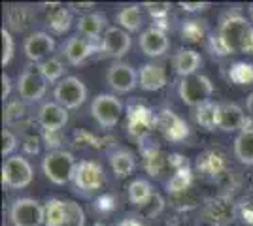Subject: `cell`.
I'll list each match as a JSON object with an SVG mask.
<instances>
[{
    "label": "cell",
    "instance_id": "obj_1",
    "mask_svg": "<svg viewBox=\"0 0 253 226\" xmlns=\"http://www.w3.org/2000/svg\"><path fill=\"white\" fill-rule=\"evenodd\" d=\"M213 55H253V25L242 13L232 11L221 19L217 34L210 36Z\"/></svg>",
    "mask_w": 253,
    "mask_h": 226
},
{
    "label": "cell",
    "instance_id": "obj_2",
    "mask_svg": "<svg viewBox=\"0 0 253 226\" xmlns=\"http://www.w3.org/2000/svg\"><path fill=\"white\" fill-rule=\"evenodd\" d=\"M76 159L72 153L63 149L47 151V155L42 161L43 175L51 181L53 185H66L74 179L76 173Z\"/></svg>",
    "mask_w": 253,
    "mask_h": 226
},
{
    "label": "cell",
    "instance_id": "obj_3",
    "mask_svg": "<svg viewBox=\"0 0 253 226\" xmlns=\"http://www.w3.org/2000/svg\"><path fill=\"white\" fill-rule=\"evenodd\" d=\"M178 93L185 106L201 108L204 104L211 102L210 98L213 95V83L210 81V77H206L202 74H195L189 75V77H183L179 81Z\"/></svg>",
    "mask_w": 253,
    "mask_h": 226
},
{
    "label": "cell",
    "instance_id": "obj_4",
    "mask_svg": "<svg viewBox=\"0 0 253 226\" xmlns=\"http://www.w3.org/2000/svg\"><path fill=\"white\" fill-rule=\"evenodd\" d=\"M32 179H34V170L25 157L13 155L10 159H6L4 166H2V185L4 187H8L10 191H21L32 183Z\"/></svg>",
    "mask_w": 253,
    "mask_h": 226
},
{
    "label": "cell",
    "instance_id": "obj_5",
    "mask_svg": "<svg viewBox=\"0 0 253 226\" xmlns=\"http://www.w3.org/2000/svg\"><path fill=\"white\" fill-rule=\"evenodd\" d=\"M125 106L114 95H98L91 104V115L102 129H114L123 117Z\"/></svg>",
    "mask_w": 253,
    "mask_h": 226
},
{
    "label": "cell",
    "instance_id": "obj_6",
    "mask_svg": "<svg viewBox=\"0 0 253 226\" xmlns=\"http://www.w3.org/2000/svg\"><path fill=\"white\" fill-rule=\"evenodd\" d=\"M13 226H42L45 225V207L34 198H17L10 209Z\"/></svg>",
    "mask_w": 253,
    "mask_h": 226
},
{
    "label": "cell",
    "instance_id": "obj_7",
    "mask_svg": "<svg viewBox=\"0 0 253 226\" xmlns=\"http://www.w3.org/2000/svg\"><path fill=\"white\" fill-rule=\"evenodd\" d=\"M55 102L61 104L64 109H78L87 100V87L76 75H68L61 79L53 91Z\"/></svg>",
    "mask_w": 253,
    "mask_h": 226
},
{
    "label": "cell",
    "instance_id": "obj_8",
    "mask_svg": "<svg viewBox=\"0 0 253 226\" xmlns=\"http://www.w3.org/2000/svg\"><path fill=\"white\" fill-rule=\"evenodd\" d=\"M74 185L80 193L93 194L98 193L106 183V173L102 166L95 161H82L76 166L74 173Z\"/></svg>",
    "mask_w": 253,
    "mask_h": 226
},
{
    "label": "cell",
    "instance_id": "obj_9",
    "mask_svg": "<svg viewBox=\"0 0 253 226\" xmlns=\"http://www.w3.org/2000/svg\"><path fill=\"white\" fill-rule=\"evenodd\" d=\"M17 91L23 102H38L47 93V81L38 68H27L17 79Z\"/></svg>",
    "mask_w": 253,
    "mask_h": 226
},
{
    "label": "cell",
    "instance_id": "obj_10",
    "mask_svg": "<svg viewBox=\"0 0 253 226\" xmlns=\"http://www.w3.org/2000/svg\"><path fill=\"white\" fill-rule=\"evenodd\" d=\"M138 75L140 74L130 65L116 63V65L110 66L106 81H108V85L112 87L116 93H130V91L136 89V85H140Z\"/></svg>",
    "mask_w": 253,
    "mask_h": 226
},
{
    "label": "cell",
    "instance_id": "obj_11",
    "mask_svg": "<svg viewBox=\"0 0 253 226\" xmlns=\"http://www.w3.org/2000/svg\"><path fill=\"white\" fill-rule=\"evenodd\" d=\"M63 49L66 55V61L72 66H80L84 65L96 49H100V45H96L95 38H85V36L78 34V36L68 38V42L64 43Z\"/></svg>",
    "mask_w": 253,
    "mask_h": 226
},
{
    "label": "cell",
    "instance_id": "obj_12",
    "mask_svg": "<svg viewBox=\"0 0 253 226\" xmlns=\"http://www.w3.org/2000/svg\"><path fill=\"white\" fill-rule=\"evenodd\" d=\"M130 49V36L121 27H108L100 38V51L108 57L119 59Z\"/></svg>",
    "mask_w": 253,
    "mask_h": 226
},
{
    "label": "cell",
    "instance_id": "obj_13",
    "mask_svg": "<svg viewBox=\"0 0 253 226\" xmlns=\"http://www.w3.org/2000/svg\"><path fill=\"white\" fill-rule=\"evenodd\" d=\"M204 219L213 226H229L231 223H234V219L238 215L236 207L225 200V198H215V200H210L204 211H202Z\"/></svg>",
    "mask_w": 253,
    "mask_h": 226
},
{
    "label": "cell",
    "instance_id": "obj_14",
    "mask_svg": "<svg viewBox=\"0 0 253 226\" xmlns=\"http://www.w3.org/2000/svg\"><path fill=\"white\" fill-rule=\"evenodd\" d=\"M157 127L165 134V138L170 141H181L189 136V127L181 117H178L174 111L163 109L157 115Z\"/></svg>",
    "mask_w": 253,
    "mask_h": 226
},
{
    "label": "cell",
    "instance_id": "obj_15",
    "mask_svg": "<svg viewBox=\"0 0 253 226\" xmlns=\"http://www.w3.org/2000/svg\"><path fill=\"white\" fill-rule=\"evenodd\" d=\"M169 36H167L163 27H151L148 31H144L142 36H140V49L148 57H153V59L163 57L169 51Z\"/></svg>",
    "mask_w": 253,
    "mask_h": 226
},
{
    "label": "cell",
    "instance_id": "obj_16",
    "mask_svg": "<svg viewBox=\"0 0 253 226\" xmlns=\"http://www.w3.org/2000/svg\"><path fill=\"white\" fill-rule=\"evenodd\" d=\"M25 55L27 59L32 63H43L45 57H49V53H53L55 49V38L49 36L47 32H32L27 40H25Z\"/></svg>",
    "mask_w": 253,
    "mask_h": 226
},
{
    "label": "cell",
    "instance_id": "obj_17",
    "mask_svg": "<svg viewBox=\"0 0 253 226\" xmlns=\"http://www.w3.org/2000/svg\"><path fill=\"white\" fill-rule=\"evenodd\" d=\"M128 132L132 136H136L138 140H144L149 134V130L153 125H157V117L151 113V109L146 106H132L128 108Z\"/></svg>",
    "mask_w": 253,
    "mask_h": 226
},
{
    "label": "cell",
    "instance_id": "obj_18",
    "mask_svg": "<svg viewBox=\"0 0 253 226\" xmlns=\"http://www.w3.org/2000/svg\"><path fill=\"white\" fill-rule=\"evenodd\" d=\"M38 123L43 130H61L68 123V109L57 102H45L38 109Z\"/></svg>",
    "mask_w": 253,
    "mask_h": 226
},
{
    "label": "cell",
    "instance_id": "obj_19",
    "mask_svg": "<svg viewBox=\"0 0 253 226\" xmlns=\"http://www.w3.org/2000/svg\"><path fill=\"white\" fill-rule=\"evenodd\" d=\"M246 125H248V119H246L244 109L238 104L227 102V104L219 106V127H217L219 130H223V132L240 130L242 132L246 129Z\"/></svg>",
    "mask_w": 253,
    "mask_h": 226
},
{
    "label": "cell",
    "instance_id": "obj_20",
    "mask_svg": "<svg viewBox=\"0 0 253 226\" xmlns=\"http://www.w3.org/2000/svg\"><path fill=\"white\" fill-rule=\"evenodd\" d=\"M106 15L104 13H100V11H91V13H84L78 23H76V27H78V32L85 36V38H102L100 34L106 32Z\"/></svg>",
    "mask_w": 253,
    "mask_h": 226
},
{
    "label": "cell",
    "instance_id": "obj_21",
    "mask_svg": "<svg viewBox=\"0 0 253 226\" xmlns=\"http://www.w3.org/2000/svg\"><path fill=\"white\" fill-rule=\"evenodd\" d=\"M140 89L144 91H159L167 85V72L161 65H155V63H148L140 68Z\"/></svg>",
    "mask_w": 253,
    "mask_h": 226
},
{
    "label": "cell",
    "instance_id": "obj_22",
    "mask_svg": "<svg viewBox=\"0 0 253 226\" xmlns=\"http://www.w3.org/2000/svg\"><path fill=\"white\" fill-rule=\"evenodd\" d=\"M172 65H174V70L178 75L189 77V75L197 74V70L201 68L202 57L193 49H179L172 59Z\"/></svg>",
    "mask_w": 253,
    "mask_h": 226
},
{
    "label": "cell",
    "instance_id": "obj_23",
    "mask_svg": "<svg viewBox=\"0 0 253 226\" xmlns=\"http://www.w3.org/2000/svg\"><path fill=\"white\" fill-rule=\"evenodd\" d=\"M45 21L55 34H64L72 27V13L68 8H64L61 4H51V10L47 13Z\"/></svg>",
    "mask_w": 253,
    "mask_h": 226
},
{
    "label": "cell",
    "instance_id": "obj_24",
    "mask_svg": "<svg viewBox=\"0 0 253 226\" xmlns=\"http://www.w3.org/2000/svg\"><path fill=\"white\" fill-rule=\"evenodd\" d=\"M110 166L117 177H126L134 172L136 168V159L130 151L126 149H117L110 155Z\"/></svg>",
    "mask_w": 253,
    "mask_h": 226
},
{
    "label": "cell",
    "instance_id": "obj_25",
    "mask_svg": "<svg viewBox=\"0 0 253 226\" xmlns=\"http://www.w3.org/2000/svg\"><path fill=\"white\" fill-rule=\"evenodd\" d=\"M234 155L242 164L253 166V129H244L236 136V140H234Z\"/></svg>",
    "mask_w": 253,
    "mask_h": 226
},
{
    "label": "cell",
    "instance_id": "obj_26",
    "mask_svg": "<svg viewBox=\"0 0 253 226\" xmlns=\"http://www.w3.org/2000/svg\"><path fill=\"white\" fill-rule=\"evenodd\" d=\"M116 21L119 23V27L126 31V32H136L142 27V11H140V6L136 4H130L116 15Z\"/></svg>",
    "mask_w": 253,
    "mask_h": 226
},
{
    "label": "cell",
    "instance_id": "obj_27",
    "mask_svg": "<svg viewBox=\"0 0 253 226\" xmlns=\"http://www.w3.org/2000/svg\"><path fill=\"white\" fill-rule=\"evenodd\" d=\"M197 166L206 175H219L225 170V161H223V155H219L217 151H206L199 157Z\"/></svg>",
    "mask_w": 253,
    "mask_h": 226
},
{
    "label": "cell",
    "instance_id": "obj_28",
    "mask_svg": "<svg viewBox=\"0 0 253 226\" xmlns=\"http://www.w3.org/2000/svg\"><path fill=\"white\" fill-rule=\"evenodd\" d=\"M219 106L221 104H213V102H208L201 108H197V113H195V119L197 123L208 130H215L219 127Z\"/></svg>",
    "mask_w": 253,
    "mask_h": 226
},
{
    "label": "cell",
    "instance_id": "obj_29",
    "mask_svg": "<svg viewBox=\"0 0 253 226\" xmlns=\"http://www.w3.org/2000/svg\"><path fill=\"white\" fill-rule=\"evenodd\" d=\"M45 207V226L66 225V200H49Z\"/></svg>",
    "mask_w": 253,
    "mask_h": 226
},
{
    "label": "cell",
    "instance_id": "obj_30",
    "mask_svg": "<svg viewBox=\"0 0 253 226\" xmlns=\"http://www.w3.org/2000/svg\"><path fill=\"white\" fill-rule=\"evenodd\" d=\"M151 196H153V189H151L149 181H146V179H134L132 183L128 185V200H130V204L140 207L142 204H146Z\"/></svg>",
    "mask_w": 253,
    "mask_h": 226
},
{
    "label": "cell",
    "instance_id": "obj_31",
    "mask_svg": "<svg viewBox=\"0 0 253 226\" xmlns=\"http://www.w3.org/2000/svg\"><path fill=\"white\" fill-rule=\"evenodd\" d=\"M206 23L204 21H197V19H189V21L183 23L181 27V36L183 40L189 43H199L206 36Z\"/></svg>",
    "mask_w": 253,
    "mask_h": 226
},
{
    "label": "cell",
    "instance_id": "obj_32",
    "mask_svg": "<svg viewBox=\"0 0 253 226\" xmlns=\"http://www.w3.org/2000/svg\"><path fill=\"white\" fill-rule=\"evenodd\" d=\"M229 77L236 85H252L253 83V65L250 63H234L229 70Z\"/></svg>",
    "mask_w": 253,
    "mask_h": 226
},
{
    "label": "cell",
    "instance_id": "obj_33",
    "mask_svg": "<svg viewBox=\"0 0 253 226\" xmlns=\"http://www.w3.org/2000/svg\"><path fill=\"white\" fill-rule=\"evenodd\" d=\"M191 181H193V175H191L189 168L179 170V172H176L169 179V183H167V191H169V193H172V194L185 193V191L191 187Z\"/></svg>",
    "mask_w": 253,
    "mask_h": 226
},
{
    "label": "cell",
    "instance_id": "obj_34",
    "mask_svg": "<svg viewBox=\"0 0 253 226\" xmlns=\"http://www.w3.org/2000/svg\"><path fill=\"white\" fill-rule=\"evenodd\" d=\"M38 70L42 72V75L45 77L47 83H55L59 81L64 74V66L59 59H45L43 63H40Z\"/></svg>",
    "mask_w": 253,
    "mask_h": 226
},
{
    "label": "cell",
    "instance_id": "obj_35",
    "mask_svg": "<svg viewBox=\"0 0 253 226\" xmlns=\"http://www.w3.org/2000/svg\"><path fill=\"white\" fill-rule=\"evenodd\" d=\"M167 159L169 157H165L161 151L157 149H151L149 153H146V170L149 172V175H161L163 170H165V166H167Z\"/></svg>",
    "mask_w": 253,
    "mask_h": 226
},
{
    "label": "cell",
    "instance_id": "obj_36",
    "mask_svg": "<svg viewBox=\"0 0 253 226\" xmlns=\"http://www.w3.org/2000/svg\"><path fill=\"white\" fill-rule=\"evenodd\" d=\"M64 226H85V211L78 202L66 200V225Z\"/></svg>",
    "mask_w": 253,
    "mask_h": 226
},
{
    "label": "cell",
    "instance_id": "obj_37",
    "mask_svg": "<svg viewBox=\"0 0 253 226\" xmlns=\"http://www.w3.org/2000/svg\"><path fill=\"white\" fill-rule=\"evenodd\" d=\"M2 36V66L10 65L11 59H13V51H15V42H13V36L8 29H2L0 31Z\"/></svg>",
    "mask_w": 253,
    "mask_h": 226
},
{
    "label": "cell",
    "instance_id": "obj_38",
    "mask_svg": "<svg viewBox=\"0 0 253 226\" xmlns=\"http://www.w3.org/2000/svg\"><path fill=\"white\" fill-rule=\"evenodd\" d=\"M10 8L17 13V17H8L10 25L15 31H25V29L29 27V21H31L29 8H27V6H10Z\"/></svg>",
    "mask_w": 253,
    "mask_h": 226
},
{
    "label": "cell",
    "instance_id": "obj_39",
    "mask_svg": "<svg viewBox=\"0 0 253 226\" xmlns=\"http://www.w3.org/2000/svg\"><path fill=\"white\" fill-rule=\"evenodd\" d=\"M163 205H165V202H163V198L159 196V194H153L151 198H149L146 204L140 205V211L144 213V217H148V219H151V217H155L161 213V209H163Z\"/></svg>",
    "mask_w": 253,
    "mask_h": 226
},
{
    "label": "cell",
    "instance_id": "obj_40",
    "mask_svg": "<svg viewBox=\"0 0 253 226\" xmlns=\"http://www.w3.org/2000/svg\"><path fill=\"white\" fill-rule=\"evenodd\" d=\"M144 8L149 11V15L153 19H165L172 10V4H169V2H146Z\"/></svg>",
    "mask_w": 253,
    "mask_h": 226
},
{
    "label": "cell",
    "instance_id": "obj_41",
    "mask_svg": "<svg viewBox=\"0 0 253 226\" xmlns=\"http://www.w3.org/2000/svg\"><path fill=\"white\" fill-rule=\"evenodd\" d=\"M17 149V138H15V134L11 132V130L4 129L2 130V155L4 157H13L11 153Z\"/></svg>",
    "mask_w": 253,
    "mask_h": 226
},
{
    "label": "cell",
    "instance_id": "obj_42",
    "mask_svg": "<svg viewBox=\"0 0 253 226\" xmlns=\"http://www.w3.org/2000/svg\"><path fill=\"white\" fill-rule=\"evenodd\" d=\"M236 211H238V217L242 219L246 225L253 226V202H250V200H244L242 204H238Z\"/></svg>",
    "mask_w": 253,
    "mask_h": 226
},
{
    "label": "cell",
    "instance_id": "obj_43",
    "mask_svg": "<svg viewBox=\"0 0 253 226\" xmlns=\"http://www.w3.org/2000/svg\"><path fill=\"white\" fill-rule=\"evenodd\" d=\"M43 132H45V141H47L45 145H47V149H49V147H51V149H53V147H57V145L63 141L61 130H43ZM53 151H55V149H53Z\"/></svg>",
    "mask_w": 253,
    "mask_h": 226
},
{
    "label": "cell",
    "instance_id": "obj_44",
    "mask_svg": "<svg viewBox=\"0 0 253 226\" xmlns=\"http://www.w3.org/2000/svg\"><path fill=\"white\" fill-rule=\"evenodd\" d=\"M179 8L185 11H204L210 8V2H179Z\"/></svg>",
    "mask_w": 253,
    "mask_h": 226
},
{
    "label": "cell",
    "instance_id": "obj_45",
    "mask_svg": "<svg viewBox=\"0 0 253 226\" xmlns=\"http://www.w3.org/2000/svg\"><path fill=\"white\" fill-rule=\"evenodd\" d=\"M23 147H25V151H27L29 155H36V153L40 151V140H38L36 136H27Z\"/></svg>",
    "mask_w": 253,
    "mask_h": 226
},
{
    "label": "cell",
    "instance_id": "obj_46",
    "mask_svg": "<svg viewBox=\"0 0 253 226\" xmlns=\"http://www.w3.org/2000/svg\"><path fill=\"white\" fill-rule=\"evenodd\" d=\"M11 95V79L8 74H2V100H8Z\"/></svg>",
    "mask_w": 253,
    "mask_h": 226
},
{
    "label": "cell",
    "instance_id": "obj_47",
    "mask_svg": "<svg viewBox=\"0 0 253 226\" xmlns=\"http://www.w3.org/2000/svg\"><path fill=\"white\" fill-rule=\"evenodd\" d=\"M68 8H72L76 11H89L95 8V2H85V4H78V2H70L68 4ZM91 13V11H89Z\"/></svg>",
    "mask_w": 253,
    "mask_h": 226
},
{
    "label": "cell",
    "instance_id": "obj_48",
    "mask_svg": "<svg viewBox=\"0 0 253 226\" xmlns=\"http://www.w3.org/2000/svg\"><path fill=\"white\" fill-rule=\"evenodd\" d=\"M119 226H144L138 219H125L123 223H119Z\"/></svg>",
    "mask_w": 253,
    "mask_h": 226
},
{
    "label": "cell",
    "instance_id": "obj_49",
    "mask_svg": "<svg viewBox=\"0 0 253 226\" xmlns=\"http://www.w3.org/2000/svg\"><path fill=\"white\" fill-rule=\"evenodd\" d=\"M246 106H248V111L253 115V93L248 95V100H246Z\"/></svg>",
    "mask_w": 253,
    "mask_h": 226
}]
</instances>
